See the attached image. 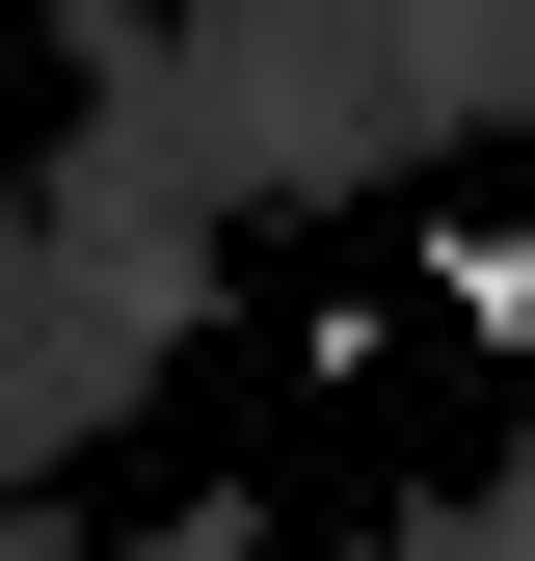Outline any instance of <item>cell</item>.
I'll use <instances>...</instances> for the list:
<instances>
[{"label":"cell","instance_id":"obj_1","mask_svg":"<svg viewBox=\"0 0 535 561\" xmlns=\"http://www.w3.org/2000/svg\"><path fill=\"white\" fill-rule=\"evenodd\" d=\"M429 321H482V347H535V241H429Z\"/></svg>","mask_w":535,"mask_h":561}]
</instances>
